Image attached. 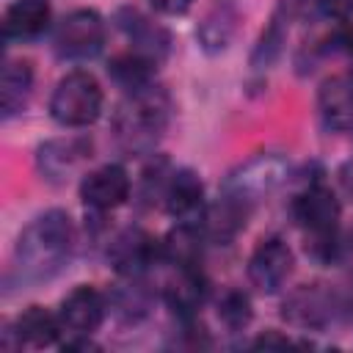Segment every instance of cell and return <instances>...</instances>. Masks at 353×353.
<instances>
[{
    "mask_svg": "<svg viewBox=\"0 0 353 353\" xmlns=\"http://www.w3.org/2000/svg\"><path fill=\"white\" fill-rule=\"evenodd\" d=\"M72 245H74V229L69 215L61 210H50L33 218L22 229L14 248L17 270L22 273V279L30 281L50 279L66 265Z\"/></svg>",
    "mask_w": 353,
    "mask_h": 353,
    "instance_id": "1",
    "label": "cell"
},
{
    "mask_svg": "<svg viewBox=\"0 0 353 353\" xmlns=\"http://www.w3.org/2000/svg\"><path fill=\"white\" fill-rule=\"evenodd\" d=\"M165 121H168V99H165V94H160L149 85L143 91H135L119 108L116 135L127 149L143 152V149L154 146V141L165 130Z\"/></svg>",
    "mask_w": 353,
    "mask_h": 353,
    "instance_id": "2",
    "label": "cell"
},
{
    "mask_svg": "<svg viewBox=\"0 0 353 353\" xmlns=\"http://www.w3.org/2000/svg\"><path fill=\"white\" fill-rule=\"evenodd\" d=\"M102 88L91 72H69L52 91L50 116L63 127H88L99 119Z\"/></svg>",
    "mask_w": 353,
    "mask_h": 353,
    "instance_id": "3",
    "label": "cell"
},
{
    "mask_svg": "<svg viewBox=\"0 0 353 353\" xmlns=\"http://www.w3.org/2000/svg\"><path fill=\"white\" fill-rule=\"evenodd\" d=\"M287 171H290V163L281 154H276V152L254 154L251 160H245L234 171H229V176L223 179V196L251 207L259 199L270 196L287 179Z\"/></svg>",
    "mask_w": 353,
    "mask_h": 353,
    "instance_id": "4",
    "label": "cell"
},
{
    "mask_svg": "<svg viewBox=\"0 0 353 353\" xmlns=\"http://www.w3.org/2000/svg\"><path fill=\"white\" fill-rule=\"evenodd\" d=\"M105 41V22L91 8L66 14L55 30V47L63 58H91Z\"/></svg>",
    "mask_w": 353,
    "mask_h": 353,
    "instance_id": "5",
    "label": "cell"
},
{
    "mask_svg": "<svg viewBox=\"0 0 353 353\" xmlns=\"http://www.w3.org/2000/svg\"><path fill=\"white\" fill-rule=\"evenodd\" d=\"M292 215L312 237L336 234L339 201L323 182H312L292 199Z\"/></svg>",
    "mask_w": 353,
    "mask_h": 353,
    "instance_id": "6",
    "label": "cell"
},
{
    "mask_svg": "<svg viewBox=\"0 0 353 353\" xmlns=\"http://www.w3.org/2000/svg\"><path fill=\"white\" fill-rule=\"evenodd\" d=\"M292 251L281 237H268L256 245V251L248 259V281L259 292H276L284 287V281L292 273Z\"/></svg>",
    "mask_w": 353,
    "mask_h": 353,
    "instance_id": "7",
    "label": "cell"
},
{
    "mask_svg": "<svg viewBox=\"0 0 353 353\" xmlns=\"http://www.w3.org/2000/svg\"><path fill=\"white\" fill-rule=\"evenodd\" d=\"M91 157V143L85 138H55L39 146L36 152V168L41 179L61 185L66 182L85 160Z\"/></svg>",
    "mask_w": 353,
    "mask_h": 353,
    "instance_id": "8",
    "label": "cell"
},
{
    "mask_svg": "<svg viewBox=\"0 0 353 353\" xmlns=\"http://www.w3.org/2000/svg\"><path fill=\"white\" fill-rule=\"evenodd\" d=\"M80 199L85 207L97 212H108L121 207L130 199V176L121 165H102L83 176L80 182Z\"/></svg>",
    "mask_w": 353,
    "mask_h": 353,
    "instance_id": "9",
    "label": "cell"
},
{
    "mask_svg": "<svg viewBox=\"0 0 353 353\" xmlns=\"http://www.w3.org/2000/svg\"><path fill=\"white\" fill-rule=\"evenodd\" d=\"M163 199L168 215L176 218L179 223H199L204 215V185L199 174L190 168H179L168 174Z\"/></svg>",
    "mask_w": 353,
    "mask_h": 353,
    "instance_id": "10",
    "label": "cell"
},
{
    "mask_svg": "<svg viewBox=\"0 0 353 353\" xmlns=\"http://www.w3.org/2000/svg\"><path fill=\"white\" fill-rule=\"evenodd\" d=\"M105 309L108 306H105L102 292L88 287V284H83V287H74L63 298V303L58 309V317H61L63 331H69L74 336H88L102 325Z\"/></svg>",
    "mask_w": 353,
    "mask_h": 353,
    "instance_id": "11",
    "label": "cell"
},
{
    "mask_svg": "<svg viewBox=\"0 0 353 353\" xmlns=\"http://www.w3.org/2000/svg\"><path fill=\"white\" fill-rule=\"evenodd\" d=\"M160 256H163V245L141 229H130V232L119 234L110 245L113 268L119 273H127V276H138L141 270L154 265Z\"/></svg>",
    "mask_w": 353,
    "mask_h": 353,
    "instance_id": "12",
    "label": "cell"
},
{
    "mask_svg": "<svg viewBox=\"0 0 353 353\" xmlns=\"http://www.w3.org/2000/svg\"><path fill=\"white\" fill-rule=\"evenodd\" d=\"M317 108L328 130H350L353 127V74H334L320 85Z\"/></svg>",
    "mask_w": 353,
    "mask_h": 353,
    "instance_id": "13",
    "label": "cell"
},
{
    "mask_svg": "<svg viewBox=\"0 0 353 353\" xmlns=\"http://www.w3.org/2000/svg\"><path fill=\"white\" fill-rule=\"evenodd\" d=\"M240 25V11L232 0H212V6L207 8L204 19L199 22V44L207 52H221L229 47V41L234 39Z\"/></svg>",
    "mask_w": 353,
    "mask_h": 353,
    "instance_id": "14",
    "label": "cell"
},
{
    "mask_svg": "<svg viewBox=\"0 0 353 353\" xmlns=\"http://www.w3.org/2000/svg\"><path fill=\"white\" fill-rule=\"evenodd\" d=\"M50 17V0H14L3 14V33L8 39H33L47 30Z\"/></svg>",
    "mask_w": 353,
    "mask_h": 353,
    "instance_id": "15",
    "label": "cell"
},
{
    "mask_svg": "<svg viewBox=\"0 0 353 353\" xmlns=\"http://www.w3.org/2000/svg\"><path fill=\"white\" fill-rule=\"evenodd\" d=\"M33 91V69L28 61H8L3 66V77H0V110L6 119H11L14 113H19Z\"/></svg>",
    "mask_w": 353,
    "mask_h": 353,
    "instance_id": "16",
    "label": "cell"
},
{
    "mask_svg": "<svg viewBox=\"0 0 353 353\" xmlns=\"http://www.w3.org/2000/svg\"><path fill=\"white\" fill-rule=\"evenodd\" d=\"M63 331L61 317H55L52 312H47L44 306H30L25 309L17 323H14V334L22 345H33V347H44L52 345L58 339V334Z\"/></svg>",
    "mask_w": 353,
    "mask_h": 353,
    "instance_id": "17",
    "label": "cell"
},
{
    "mask_svg": "<svg viewBox=\"0 0 353 353\" xmlns=\"http://www.w3.org/2000/svg\"><path fill=\"white\" fill-rule=\"evenodd\" d=\"M284 317L292 320L295 325H303V328H314V325H323L328 317H331V301L323 290L317 287H301L298 292L290 295V301L284 303Z\"/></svg>",
    "mask_w": 353,
    "mask_h": 353,
    "instance_id": "18",
    "label": "cell"
},
{
    "mask_svg": "<svg viewBox=\"0 0 353 353\" xmlns=\"http://www.w3.org/2000/svg\"><path fill=\"white\" fill-rule=\"evenodd\" d=\"M201 240H204V232L199 229V223H176L160 243L163 259L174 262L176 268H196L201 256Z\"/></svg>",
    "mask_w": 353,
    "mask_h": 353,
    "instance_id": "19",
    "label": "cell"
},
{
    "mask_svg": "<svg viewBox=\"0 0 353 353\" xmlns=\"http://www.w3.org/2000/svg\"><path fill=\"white\" fill-rule=\"evenodd\" d=\"M204 279L196 268H179V276L165 287V301L179 317H190L204 301Z\"/></svg>",
    "mask_w": 353,
    "mask_h": 353,
    "instance_id": "20",
    "label": "cell"
},
{
    "mask_svg": "<svg viewBox=\"0 0 353 353\" xmlns=\"http://www.w3.org/2000/svg\"><path fill=\"white\" fill-rule=\"evenodd\" d=\"M127 17L130 19L124 22V30H127V36L135 44V52L149 58V61H157L165 52V47H168V33L160 30L157 25H152L149 19H143L135 11H127Z\"/></svg>",
    "mask_w": 353,
    "mask_h": 353,
    "instance_id": "21",
    "label": "cell"
},
{
    "mask_svg": "<svg viewBox=\"0 0 353 353\" xmlns=\"http://www.w3.org/2000/svg\"><path fill=\"white\" fill-rule=\"evenodd\" d=\"M108 72H110V77H113L121 88H127L130 94L143 91V88L152 85V61L143 58V55H138V52L116 55V58L110 61Z\"/></svg>",
    "mask_w": 353,
    "mask_h": 353,
    "instance_id": "22",
    "label": "cell"
},
{
    "mask_svg": "<svg viewBox=\"0 0 353 353\" xmlns=\"http://www.w3.org/2000/svg\"><path fill=\"white\" fill-rule=\"evenodd\" d=\"M251 301H248V295L245 292H240V290H229V292H223V298L218 301V317H221V323L229 328V331H240V328H245L248 323H251Z\"/></svg>",
    "mask_w": 353,
    "mask_h": 353,
    "instance_id": "23",
    "label": "cell"
},
{
    "mask_svg": "<svg viewBox=\"0 0 353 353\" xmlns=\"http://www.w3.org/2000/svg\"><path fill=\"white\" fill-rule=\"evenodd\" d=\"M323 14L336 17V19H347L353 14V0H317Z\"/></svg>",
    "mask_w": 353,
    "mask_h": 353,
    "instance_id": "24",
    "label": "cell"
},
{
    "mask_svg": "<svg viewBox=\"0 0 353 353\" xmlns=\"http://www.w3.org/2000/svg\"><path fill=\"white\" fill-rule=\"evenodd\" d=\"M157 11H163V14H171V17H176V14H185L190 6H193V0H149Z\"/></svg>",
    "mask_w": 353,
    "mask_h": 353,
    "instance_id": "25",
    "label": "cell"
},
{
    "mask_svg": "<svg viewBox=\"0 0 353 353\" xmlns=\"http://www.w3.org/2000/svg\"><path fill=\"white\" fill-rule=\"evenodd\" d=\"M336 41L345 47V52H350V55H353V28H345V30L336 36Z\"/></svg>",
    "mask_w": 353,
    "mask_h": 353,
    "instance_id": "26",
    "label": "cell"
},
{
    "mask_svg": "<svg viewBox=\"0 0 353 353\" xmlns=\"http://www.w3.org/2000/svg\"><path fill=\"white\" fill-rule=\"evenodd\" d=\"M342 185H345V190L353 196V160L342 168Z\"/></svg>",
    "mask_w": 353,
    "mask_h": 353,
    "instance_id": "27",
    "label": "cell"
}]
</instances>
